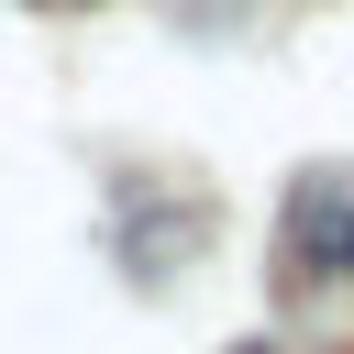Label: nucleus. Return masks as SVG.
Returning <instances> with one entry per match:
<instances>
[{
    "label": "nucleus",
    "instance_id": "f257e3e1",
    "mask_svg": "<svg viewBox=\"0 0 354 354\" xmlns=\"http://www.w3.org/2000/svg\"><path fill=\"white\" fill-rule=\"evenodd\" d=\"M299 243H310V266H343L354 254V177H321L299 199Z\"/></svg>",
    "mask_w": 354,
    "mask_h": 354
}]
</instances>
